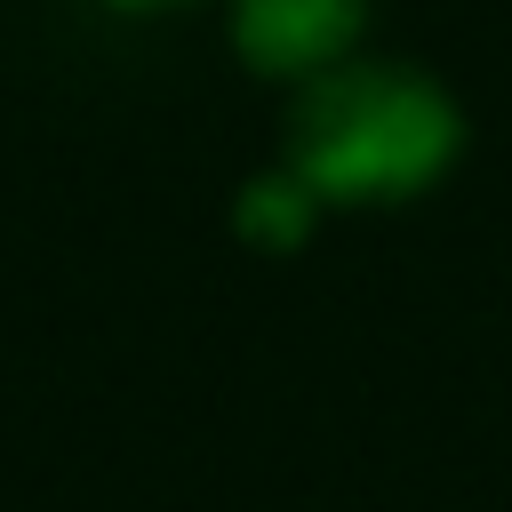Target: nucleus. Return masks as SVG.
<instances>
[{"instance_id":"nucleus-1","label":"nucleus","mask_w":512,"mask_h":512,"mask_svg":"<svg viewBox=\"0 0 512 512\" xmlns=\"http://www.w3.org/2000/svg\"><path fill=\"white\" fill-rule=\"evenodd\" d=\"M464 152L456 96L400 56H336L296 80L288 104V176L320 208H384L432 192Z\"/></svg>"},{"instance_id":"nucleus-2","label":"nucleus","mask_w":512,"mask_h":512,"mask_svg":"<svg viewBox=\"0 0 512 512\" xmlns=\"http://www.w3.org/2000/svg\"><path fill=\"white\" fill-rule=\"evenodd\" d=\"M368 0H232V48L264 80H312L352 56Z\"/></svg>"},{"instance_id":"nucleus-3","label":"nucleus","mask_w":512,"mask_h":512,"mask_svg":"<svg viewBox=\"0 0 512 512\" xmlns=\"http://www.w3.org/2000/svg\"><path fill=\"white\" fill-rule=\"evenodd\" d=\"M312 216H320V200H312L288 168H272V176H256V184L240 192V232L264 240V248H296V240L312 232Z\"/></svg>"},{"instance_id":"nucleus-4","label":"nucleus","mask_w":512,"mask_h":512,"mask_svg":"<svg viewBox=\"0 0 512 512\" xmlns=\"http://www.w3.org/2000/svg\"><path fill=\"white\" fill-rule=\"evenodd\" d=\"M112 8H176V0H112Z\"/></svg>"}]
</instances>
